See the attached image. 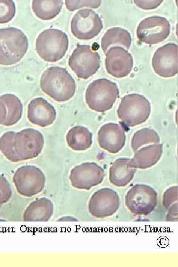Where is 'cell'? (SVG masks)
Instances as JSON below:
<instances>
[{
	"instance_id": "obj_1",
	"label": "cell",
	"mask_w": 178,
	"mask_h": 267,
	"mask_svg": "<svg viewBox=\"0 0 178 267\" xmlns=\"http://www.w3.org/2000/svg\"><path fill=\"white\" fill-rule=\"evenodd\" d=\"M44 145L42 134L32 128L19 132L8 131L0 137V151L9 161L18 162L39 155Z\"/></svg>"
},
{
	"instance_id": "obj_2",
	"label": "cell",
	"mask_w": 178,
	"mask_h": 267,
	"mask_svg": "<svg viewBox=\"0 0 178 267\" xmlns=\"http://www.w3.org/2000/svg\"><path fill=\"white\" fill-rule=\"evenodd\" d=\"M42 91L59 102L70 100L75 94L76 85L74 79L64 68L54 66L47 68L40 79Z\"/></svg>"
},
{
	"instance_id": "obj_3",
	"label": "cell",
	"mask_w": 178,
	"mask_h": 267,
	"mask_svg": "<svg viewBox=\"0 0 178 267\" xmlns=\"http://www.w3.org/2000/svg\"><path fill=\"white\" fill-rule=\"evenodd\" d=\"M28 48V39L19 29H0V65H11L20 61Z\"/></svg>"
},
{
	"instance_id": "obj_4",
	"label": "cell",
	"mask_w": 178,
	"mask_h": 267,
	"mask_svg": "<svg viewBox=\"0 0 178 267\" xmlns=\"http://www.w3.org/2000/svg\"><path fill=\"white\" fill-rule=\"evenodd\" d=\"M119 96V90L115 83L100 78L89 84L86 91L85 100L91 110L102 113L112 108Z\"/></svg>"
},
{
	"instance_id": "obj_5",
	"label": "cell",
	"mask_w": 178,
	"mask_h": 267,
	"mask_svg": "<svg viewBox=\"0 0 178 267\" xmlns=\"http://www.w3.org/2000/svg\"><path fill=\"white\" fill-rule=\"evenodd\" d=\"M151 110V104L145 96L131 93L122 98L117 114L124 126L133 127L144 123L149 118Z\"/></svg>"
},
{
	"instance_id": "obj_6",
	"label": "cell",
	"mask_w": 178,
	"mask_h": 267,
	"mask_svg": "<svg viewBox=\"0 0 178 267\" xmlns=\"http://www.w3.org/2000/svg\"><path fill=\"white\" fill-rule=\"evenodd\" d=\"M68 45V38L64 32L58 29H47L37 37L36 50L44 61L54 62L65 55Z\"/></svg>"
},
{
	"instance_id": "obj_7",
	"label": "cell",
	"mask_w": 178,
	"mask_h": 267,
	"mask_svg": "<svg viewBox=\"0 0 178 267\" xmlns=\"http://www.w3.org/2000/svg\"><path fill=\"white\" fill-rule=\"evenodd\" d=\"M68 65L78 78L86 80L99 69L101 58L89 45H78L69 57Z\"/></svg>"
},
{
	"instance_id": "obj_8",
	"label": "cell",
	"mask_w": 178,
	"mask_h": 267,
	"mask_svg": "<svg viewBox=\"0 0 178 267\" xmlns=\"http://www.w3.org/2000/svg\"><path fill=\"white\" fill-rule=\"evenodd\" d=\"M12 180L18 193L25 196H33L41 192L45 180L43 172L31 165L18 168L14 173Z\"/></svg>"
},
{
	"instance_id": "obj_9",
	"label": "cell",
	"mask_w": 178,
	"mask_h": 267,
	"mask_svg": "<svg viewBox=\"0 0 178 267\" xmlns=\"http://www.w3.org/2000/svg\"><path fill=\"white\" fill-rule=\"evenodd\" d=\"M70 26L73 36L82 40L94 38L103 28L102 22L98 14L89 8L78 11L73 17Z\"/></svg>"
},
{
	"instance_id": "obj_10",
	"label": "cell",
	"mask_w": 178,
	"mask_h": 267,
	"mask_svg": "<svg viewBox=\"0 0 178 267\" xmlns=\"http://www.w3.org/2000/svg\"><path fill=\"white\" fill-rule=\"evenodd\" d=\"M170 32V22L165 17L152 16L140 22L136 29V36L142 43L155 44L166 40Z\"/></svg>"
},
{
	"instance_id": "obj_11",
	"label": "cell",
	"mask_w": 178,
	"mask_h": 267,
	"mask_svg": "<svg viewBox=\"0 0 178 267\" xmlns=\"http://www.w3.org/2000/svg\"><path fill=\"white\" fill-rule=\"evenodd\" d=\"M178 49L177 44L169 43L157 49L152 59L154 71L159 76L170 78L178 73Z\"/></svg>"
},
{
	"instance_id": "obj_12",
	"label": "cell",
	"mask_w": 178,
	"mask_h": 267,
	"mask_svg": "<svg viewBox=\"0 0 178 267\" xmlns=\"http://www.w3.org/2000/svg\"><path fill=\"white\" fill-rule=\"evenodd\" d=\"M104 171L95 163H84L73 168L69 176L72 185L81 189H89L100 183L104 178Z\"/></svg>"
},
{
	"instance_id": "obj_13",
	"label": "cell",
	"mask_w": 178,
	"mask_h": 267,
	"mask_svg": "<svg viewBox=\"0 0 178 267\" xmlns=\"http://www.w3.org/2000/svg\"><path fill=\"white\" fill-rule=\"evenodd\" d=\"M133 64L132 55L122 47H111L105 53L106 70L114 77L122 78L127 76L131 73Z\"/></svg>"
},
{
	"instance_id": "obj_14",
	"label": "cell",
	"mask_w": 178,
	"mask_h": 267,
	"mask_svg": "<svg viewBox=\"0 0 178 267\" xmlns=\"http://www.w3.org/2000/svg\"><path fill=\"white\" fill-rule=\"evenodd\" d=\"M125 141V131L117 124L110 123L104 124L98 131L99 146L109 153H118L124 146Z\"/></svg>"
},
{
	"instance_id": "obj_15",
	"label": "cell",
	"mask_w": 178,
	"mask_h": 267,
	"mask_svg": "<svg viewBox=\"0 0 178 267\" xmlns=\"http://www.w3.org/2000/svg\"><path fill=\"white\" fill-rule=\"evenodd\" d=\"M27 117L32 124L44 128L53 124L56 112L54 107L47 100L37 97L28 104Z\"/></svg>"
},
{
	"instance_id": "obj_16",
	"label": "cell",
	"mask_w": 178,
	"mask_h": 267,
	"mask_svg": "<svg viewBox=\"0 0 178 267\" xmlns=\"http://www.w3.org/2000/svg\"><path fill=\"white\" fill-rule=\"evenodd\" d=\"M23 106L16 95L6 93L0 96V125L11 126L21 119Z\"/></svg>"
},
{
	"instance_id": "obj_17",
	"label": "cell",
	"mask_w": 178,
	"mask_h": 267,
	"mask_svg": "<svg viewBox=\"0 0 178 267\" xmlns=\"http://www.w3.org/2000/svg\"><path fill=\"white\" fill-rule=\"evenodd\" d=\"M163 152L161 144H154L144 147L135 152L130 160L131 167L145 169L155 165L160 159Z\"/></svg>"
},
{
	"instance_id": "obj_18",
	"label": "cell",
	"mask_w": 178,
	"mask_h": 267,
	"mask_svg": "<svg viewBox=\"0 0 178 267\" xmlns=\"http://www.w3.org/2000/svg\"><path fill=\"white\" fill-rule=\"evenodd\" d=\"M128 158L117 159L109 169V180L117 186H125L133 178L136 172L135 168L131 167Z\"/></svg>"
},
{
	"instance_id": "obj_19",
	"label": "cell",
	"mask_w": 178,
	"mask_h": 267,
	"mask_svg": "<svg viewBox=\"0 0 178 267\" xmlns=\"http://www.w3.org/2000/svg\"><path fill=\"white\" fill-rule=\"evenodd\" d=\"M92 134L87 128L76 126L71 128L66 135L68 146L75 151H84L89 148L92 143Z\"/></svg>"
},
{
	"instance_id": "obj_20",
	"label": "cell",
	"mask_w": 178,
	"mask_h": 267,
	"mask_svg": "<svg viewBox=\"0 0 178 267\" xmlns=\"http://www.w3.org/2000/svg\"><path fill=\"white\" fill-rule=\"evenodd\" d=\"M132 43L130 33L121 27H113L108 29L101 41V48L104 53L111 47L121 45L129 49Z\"/></svg>"
},
{
	"instance_id": "obj_21",
	"label": "cell",
	"mask_w": 178,
	"mask_h": 267,
	"mask_svg": "<svg viewBox=\"0 0 178 267\" xmlns=\"http://www.w3.org/2000/svg\"><path fill=\"white\" fill-rule=\"evenodd\" d=\"M31 203L24 213L27 221H46L52 216L53 206L46 199H41Z\"/></svg>"
},
{
	"instance_id": "obj_22",
	"label": "cell",
	"mask_w": 178,
	"mask_h": 267,
	"mask_svg": "<svg viewBox=\"0 0 178 267\" xmlns=\"http://www.w3.org/2000/svg\"><path fill=\"white\" fill-rule=\"evenodd\" d=\"M63 1L36 0L32 1V10L35 15L43 20H49L55 17L60 12Z\"/></svg>"
},
{
	"instance_id": "obj_23",
	"label": "cell",
	"mask_w": 178,
	"mask_h": 267,
	"mask_svg": "<svg viewBox=\"0 0 178 267\" xmlns=\"http://www.w3.org/2000/svg\"><path fill=\"white\" fill-rule=\"evenodd\" d=\"M160 140L159 136L155 131L143 128L134 134L131 140V147L135 152L143 145L149 143L158 144Z\"/></svg>"
},
{
	"instance_id": "obj_24",
	"label": "cell",
	"mask_w": 178,
	"mask_h": 267,
	"mask_svg": "<svg viewBox=\"0 0 178 267\" xmlns=\"http://www.w3.org/2000/svg\"><path fill=\"white\" fill-rule=\"evenodd\" d=\"M15 5L11 0H0V23H6L14 17Z\"/></svg>"
},
{
	"instance_id": "obj_25",
	"label": "cell",
	"mask_w": 178,
	"mask_h": 267,
	"mask_svg": "<svg viewBox=\"0 0 178 267\" xmlns=\"http://www.w3.org/2000/svg\"><path fill=\"white\" fill-rule=\"evenodd\" d=\"M101 4V0H65L66 8L70 11L84 6L97 8Z\"/></svg>"
},
{
	"instance_id": "obj_26",
	"label": "cell",
	"mask_w": 178,
	"mask_h": 267,
	"mask_svg": "<svg viewBox=\"0 0 178 267\" xmlns=\"http://www.w3.org/2000/svg\"><path fill=\"white\" fill-rule=\"evenodd\" d=\"M11 193L9 182L3 176L0 175V206L9 200Z\"/></svg>"
},
{
	"instance_id": "obj_27",
	"label": "cell",
	"mask_w": 178,
	"mask_h": 267,
	"mask_svg": "<svg viewBox=\"0 0 178 267\" xmlns=\"http://www.w3.org/2000/svg\"><path fill=\"white\" fill-rule=\"evenodd\" d=\"M134 3L143 9H152L158 7L163 0H134Z\"/></svg>"
}]
</instances>
